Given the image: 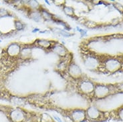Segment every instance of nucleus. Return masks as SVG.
<instances>
[{"label":"nucleus","mask_w":123,"mask_h":122,"mask_svg":"<svg viewBox=\"0 0 123 122\" xmlns=\"http://www.w3.org/2000/svg\"><path fill=\"white\" fill-rule=\"evenodd\" d=\"M68 73L69 76L75 81H78L84 78L83 73L81 70L80 67L75 63L72 61L68 66Z\"/></svg>","instance_id":"nucleus-7"},{"label":"nucleus","mask_w":123,"mask_h":122,"mask_svg":"<svg viewBox=\"0 0 123 122\" xmlns=\"http://www.w3.org/2000/svg\"><path fill=\"white\" fill-rule=\"evenodd\" d=\"M100 67L103 68L106 71L109 73H115L120 71L123 68V64L120 59L116 58H110L101 60Z\"/></svg>","instance_id":"nucleus-6"},{"label":"nucleus","mask_w":123,"mask_h":122,"mask_svg":"<svg viewBox=\"0 0 123 122\" xmlns=\"http://www.w3.org/2000/svg\"><path fill=\"white\" fill-rule=\"evenodd\" d=\"M65 13L68 15H72L73 13H74V11H73V9L70 7H67L64 9Z\"/></svg>","instance_id":"nucleus-12"},{"label":"nucleus","mask_w":123,"mask_h":122,"mask_svg":"<svg viewBox=\"0 0 123 122\" xmlns=\"http://www.w3.org/2000/svg\"><path fill=\"white\" fill-rule=\"evenodd\" d=\"M114 84L96 83L95 88L92 95V99L96 100L103 99L116 93Z\"/></svg>","instance_id":"nucleus-2"},{"label":"nucleus","mask_w":123,"mask_h":122,"mask_svg":"<svg viewBox=\"0 0 123 122\" xmlns=\"http://www.w3.org/2000/svg\"><path fill=\"white\" fill-rule=\"evenodd\" d=\"M77 82L76 89L78 92L83 96H88L90 98H92L95 88V83L86 78L80 79L77 81Z\"/></svg>","instance_id":"nucleus-5"},{"label":"nucleus","mask_w":123,"mask_h":122,"mask_svg":"<svg viewBox=\"0 0 123 122\" xmlns=\"http://www.w3.org/2000/svg\"><path fill=\"white\" fill-rule=\"evenodd\" d=\"M61 111V115L65 116L72 122H86V110L81 108H74V109H60Z\"/></svg>","instance_id":"nucleus-4"},{"label":"nucleus","mask_w":123,"mask_h":122,"mask_svg":"<svg viewBox=\"0 0 123 122\" xmlns=\"http://www.w3.org/2000/svg\"><path fill=\"white\" fill-rule=\"evenodd\" d=\"M38 45H40L41 47H44L46 49H48V48H51L52 49V47L54 46H52V41H48V40H40L39 41V43Z\"/></svg>","instance_id":"nucleus-10"},{"label":"nucleus","mask_w":123,"mask_h":122,"mask_svg":"<svg viewBox=\"0 0 123 122\" xmlns=\"http://www.w3.org/2000/svg\"><path fill=\"white\" fill-rule=\"evenodd\" d=\"M86 121L89 122H104L111 120L110 111H105L95 106H89L86 109Z\"/></svg>","instance_id":"nucleus-1"},{"label":"nucleus","mask_w":123,"mask_h":122,"mask_svg":"<svg viewBox=\"0 0 123 122\" xmlns=\"http://www.w3.org/2000/svg\"><path fill=\"white\" fill-rule=\"evenodd\" d=\"M52 49L55 54H57L60 57L64 58L68 55V49H66L61 44H58V45L55 44Z\"/></svg>","instance_id":"nucleus-9"},{"label":"nucleus","mask_w":123,"mask_h":122,"mask_svg":"<svg viewBox=\"0 0 123 122\" xmlns=\"http://www.w3.org/2000/svg\"><path fill=\"white\" fill-rule=\"evenodd\" d=\"M111 119L123 122V105L110 111Z\"/></svg>","instance_id":"nucleus-8"},{"label":"nucleus","mask_w":123,"mask_h":122,"mask_svg":"<svg viewBox=\"0 0 123 122\" xmlns=\"http://www.w3.org/2000/svg\"><path fill=\"white\" fill-rule=\"evenodd\" d=\"M81 57L82 58L84 66L90 71H96L100 70L101 60L100 59L99 56L96 55L92 52H84L81 53Z\"/></svg>","instance_id":"nucleus-3"},{"label":"nucleus","mask_w":123,"mask_h":122,"mask_svg":"<svg viewBox=\"0 0 123 122\" xmlns=\"http://www.w3.org/2000/svg\"><path fill=\"white\" fill-rule=\"evenodd\" d=\"M54 118H55V120H56L57 122H62L61 119H60V117H58V116H54Z\"/></svg>","instance_id":"nucleus-13"},{"label":"nucleus","mask_w":123,"mask_h":122,"mask_svg":"<svg viewBox=\"0 0 123 122\" xmlns=\"http://www.w3.org/2000/svg\"><path fill=\"white\" fill-rule=\"evenodd\" d=\"M114 86H115V89H116V92L118 93H123V82L114 84Z\"/></svg>","instance_id":"nucleus-11"}]
</instances>
